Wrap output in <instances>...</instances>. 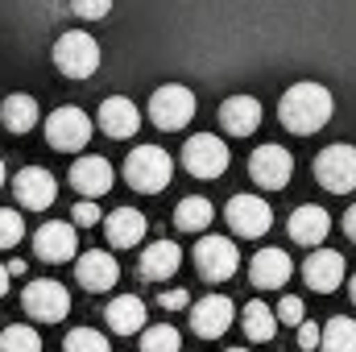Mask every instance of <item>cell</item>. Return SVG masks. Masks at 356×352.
<instances>
[{"instance_id": "1", "label": "cell", "mask_w": 356, "mask_h": 352, "mask_svg": "<svg viewBox=\"0 0 356 352\" xmlns=\"http://www.w3.org/2000/svg\"><path fill=\"white\" fill-rule=\"evenodd\" d=\"M332 108H336V99H332V91L323 88V83H294L282 95L277 116H282V125L290 133L311 137V133H319L332 120Z\"/></svg>"}, {"instance_id": "2", "label": "cell", "mask_w": 356, "mask_h": 352, "mask_svg": "<svg viewBox=\"0 0 356 352\" xmlns=\"http://www.w3.org/2000/svg\"><path fill=\"white\" fill-rule=\"evenodd\" d=\"M124 178H129L133 191H141V195H158V191L170 186V178H175V162H170V154L158 150V145H137V150L129 154V162H124Z\"/></svg>"}, {"instance_id": "3", "label": "cell", "mask_w": 356, "mask_h": 352, "mask_svg": "<svg viewBox=\"0 0 356 352\" xmlns=\"http://www.w3.org/2000/svg\"><path fill=\"white\" fill-rule=\"evenodd\" d=\"M54 67L67 79H91L99 71V46H95V38L91 33H79V29L63 33L54 42Z\"/></svg>"}, {"instance_id": "4", "label": "cell", "mask_w": 356, "mask_h": 352, "mask_svg": "<svg viewBox=\"0 0 356 352\" xmlns=\"http://www.w3.org/2000/svg\"><path fill=\"white\" fill-rule=\"evenodd\" d=\"M195 116V91L191 88H178V83H166L149 95V120L162 129V133H178L186 129Z\"/></svg>"}, {"instance_id": "5", "label": "cell", "mask_w": 356, "mask_h": 352, "mask_svg": "<svg viewBox=\"0 0 356 352\" xmlns=\"http://www.w3.org/2000/svg\"><path fill=\"white\" fill-rule=\"evenodd\" d=\"M315 178L323 191L332 195H348L356 191V145H327L319 158H315Z\"/></svg>"}, {"instance_id": "6", "label": "cell", "mask_w": 356, "mask_h": 352, "mask_svg": "<svg viewBox=\"0 0 356 352\" xmlns=\"http://www.w3.org/2000/svg\"><path fill=\"white\" fill-rule=\"evenodd\" d=\"M228 145L220 141V137H211V133H195L186 145H182V166H186V175L195 178H220L228 170Z\"/></svg>"}, {"instance_id": "7", "label": "cell", "mask_w": 356, "mask_h": 352, "mask_svg": "<svg viewBox=\"0 0 356 352\" xmlns=\"http://www.w3.org/2000/svg\"><path fill=\"white\" fill-rule=\"evenodd\" d=\"M21 307H25L38 323H58V319H67V311H71V294H67L63 282L42 278V282H29V286H25Z\"/></svg>"}, {"instance_id": "8", "label": "cell", "mask_w": 356, "mask_h": 352, "mask_svg": "<svg viewBox=\"0 0 356 352\" xmlns=\"http://www.w3.org/2000/svg\"><path fill=\"white\" fill-rule=\"evenodd\" d=\"M46 141L54 145V150H63V154H75V150H83L91 141V120L88 112H79V108H58V112H50V120H46Z\"/></svg>"}, {"instance_id": "9", "label": "cell", "mask_w": 356, "mask_h": 352, "mask_svg": "<svg viewBox=\"0 0 356 352\" xmlns=\"http://www.w3.org/2000/svg\"><path fill=\"white\" fill-rule=\"evenodd\" d=\"M236 265H241V253H236V245H232L228 237H203V241L195 245V269H199L207 282L232 278Z\"/></svg>"}, {"instance_id": "10", "label": "cell", "mask_w": 356, "mask_h": 352, "mask_svg": "<svg viewBox=\"0 0 356 352\" xmlns=\"http://www.w3.org/2000/svg\"><path fill=\"white\" fill-rule=\"evenodd\" d=\"M224 216H228V224H232L236 237H266L269 224H273L269 203L257 199V195H232L228 207H224Z\"/></svg>"}, {"instance_id": "11", "label": "cell", "mask_w": 356, "mask_h": 352, "mask_svg": "<svg viewBox=\"0 0 356 352\" xmlns=\"http://www.w3.org/2000/svg\"><path fill=\"white\" fill-rule=\"evenodd\" d=\"M232 319H236V307H232L228 294H207V298H199L195 311H191V328H195V336H203V340H220V336L232 328Z\"/></svg>"}, {"instance_id": "12", "label": "cell", "mask_w": 356, "mask_h": 352, "mask_svg": "<svg viewBox=\"0 0 356 352\" xmlns=\"http://www.w3.org/2000/svg\"><path fill=\"white\" fill-rule=\"evenodd\" d=\"M249 175H253L257 186H266V191H282L290 182V175H294V158L282 145H261L249 158Z\"/></svg>"}, {"instance_id": "13", "label": "cell", "mask_w": 356, "mask_h": 352, "mask_svg": "<svg viewBox=\"0 0 356 352\" xmlns=\"http://www.w3.org/2000/svg\"><path fill=\"white\" fill-rule=\"evenodd\" d=\"M13 195H17L21 207H29V211H46V207L58 199V182H54L50 170H42V166H25L21 175L13 178Z\"/></svg>"}, {"instance_id": "14", "label": "cell", "mask_w": 356, "mask_h": 352, "mask_svg": "<svg viewBox=\"0 0 356 352\" xmlns=\"http://www.w3.org/2000/svg\"><path fill=\"white\" fill-rule=\"evenodd\" d=\"M75 249H79L75 228H71V224H63V220H46V224L33 232V253H38L42 262H50V265L71 262V257H75Z\"/></svg>"}, {"instance_id": "15", "label": "cell", "mask_w": 356, "mask_h": 352, "mask_svg": "<svg viewBox=\"0 0 356 352\" xmlns=\"http://www.w3.org/2000/svg\"><path fill=\"white\" fill-rule=\"evenodd\" d=\"M302 278H307L311 290L332 294V290H340V282H344V257H340L336 249H311V257L302 262Z\"/></svg>"}, {"instance_id": "16", "label": "cell", "mask_w": 356, "mask_h": 352, "mask_svg": "<svg viewBox=\"0 0 356 352\" xmlns=\"http://www.w3.org/2000/svg\"><path fill=\"white\" fill-rule=\"evenodd\" d=\"M290 241L294 245H323L327 241V232H332V216L319 207V203H302V207H294L290 211Z\"/></svg>"}, {"instance_id": "17", "label": "cell", "mask_w": 356, "mask_h": 352, "mask_svg": "<svg viewBox=\"0 0 356 352\" xmlns=\"http://www.w3.org/2000/svg\"><path fill=\"white\" fill-rule=\"evenodd\" d=\"M75 278H79V286H83V290L99 294V290H112V286L120 282V265H116L112 253L91 249V253H83V257L75 262Z\"/></svg>"}, {"instance_id": "18", "label": "cell", "mask_w": 356, "mask_h": 352, "mask_svg": "<svg viewBox=\"0 0 356 352\" xmlns=\"http://www.w3.org/2000/svg\"><path fill=\"white\" fill-rule=\"evenodd\" d=\"M99 129L108 133V137H133L137 129H141V112H137V104L133 99H124V95H108L104 104H99Z\"/></svg>"}, {"instance_id": "19", "label": "cell", "mask_w": 356, "mask_h": 352, "mask_svg": "<svg viewBox=\"0 0 356 352\" xmlns=\"http://www.w3.org/2000/svg\"><path fill=\"white\" fill-rule=\"evenodd\" d=\"M290 273H294V262H290V253H282V249H261V253H253V262H249V278H253V286H261V290L286 286Z\"/></svg>"}, {"instance_id": "20", "label": "cell", "mask_w": 356, "mask_h": 352, "mask_svg": "<svg viewBox=\"0 0 356 352\" xmlns=\"http://www.w3.org/2000/svg\"><path fill=\"white\" fill-rule=\"evenodd\" d=\"M220 125H224V133H232V137H249V133H257V125H261V104H257L253 95H232V99L220 104Z\"/></svg>"}, {"instance_id": "21", "label": "cell", "mask_w": 356, "mask_h": 352, "mask_svg": "<svg viewBox=\"0 0 356 352\" xmlns=\"http://www.w3.org/2000/svg\"><path fill=\"white\" fill-rule=\"evenodd\" d=\"M71 186H75L83 199H95V195L112 191V166H108L104 158H95V154H83V158H75V166H71Z\"/></svg>"}, {"instance_id": "22", "label": "cell", "mask_w": 356, "mask_h": 352, "mask_svg": "<svg viewBox=\"0 0 356 352\" xmlns=\"http://www.w3.org/2000/svg\"><path fill=\"white\" fill-rule=\"evenodd\" d=\"M104 237L112 249H133L141 237H145V216L137 207H116L108 220H104Z\"/></svg>"}, {"instance_id": "23", "label": "cell", "mask_w": 356, "mask_h": 352, "mask_svg": "<svg viewBox=\"0 0 356 352\" xmlns=\"http://www.w3.org/2000/svg\"><path fill=\"white\" fill-rule=\"evenodd\" d=\"M104 319H108V328L116 336H137L145 328V303L137 294H120V298H112L104 307Z\"/></svg>"}, {"instance_id": "24", "label": "cell", "mask_w": 356, "mask_h": 352, "mask_svg": "<svg viewBox=\"0 0 356 352\" xmlns=\"http://www.w3.org/2000/svg\"><path fill=\"white\" fill-rule=\"evenodd\" d=\"M178 265H182V249H178L175 241H158V245H149L145 253H141V278H149V282H162V278H175Z\"/></svg>"}, {"instance_id": "25", "label": "cell", "mask_w": 356, "mask_h": 352, "mask_svg": "<svg viewBox=\"0 0 356 352\" xmlns=\"http://www.w3.org/2000/svg\"><path fill=\"white\" fill-rule=\"evenodd\" d=\"M0 120H4L8 133H29V129L38 125V99L25 95V91L8 95V99L0 104Z\"/></svg>"}, {"instance_id": "26", "label": "cell", "mask_w": 356, "mask_h": 352, "mask_svg": "<svg viewBox=\"0 0 356 352\" xmlns=\"http://www.w3.org/2000/svg\"><path fill=\"white\" fill-rule=\"evenodd\" d=\"M211 216H216V207H211L203 195H186V199L175 207L178 232H203V228L211 224Z\"/></svg>"}, {"instance_id": "27", "label": "cell", "mask_w": 356, "mask_h": 352, "mask_svg": "<svg viewBox=\"0 0 356 352\" xmlns=\"http://www.w3.org/2000/svg\"><path fill=\"white\" fill-rule=\"evenodd\" d=\"M319 352H356V319H327V328H319Z\"/></svg>"}, {"instance_id": "28", "label": "cell", "mask_w": 356, "mask_h": 352, "mask_svg": "<svg viewBox=\"0 0 356 352\" xmlns=\"http://www.w3.org/2000/svg\"><path fill=\"white\" fill-rule=\"evenodd\" d=\"M277 332V319H273V307H266L261 298H253V303H245V336L249 340H257V344H266L269 336Z\"/></svg>"}, {"instance_id": "29", "label": "cell", "mask_w": 356, "mask_h": 352, "mask_svg": "<svg viewBox=\"0 0 356 352\" xmlns=\"http://www.w3.org/2000/svg\"><path fill=\"white\" fill-rule=\"evenodd\" d=\"M0 352H42V336L25 323H13L0 332Z\"/></svg>"}, {"instance_id": "30", "label": "cell", "mask_w": 356, "mask_h": 352, "mask_svg": "<svg viewBox=\"0 0 356 352\" xmlns=\"http://www.w3.org/2000/svg\"><path fill=\"white\" fill-rule=\"evenodd\" d=\"M182 336L170 323H158V328H141V352H178Z\"/></svg>"}, {"instance_id": "31", "label": "cell", "mask_w": 356, "mask_h": 352, "mask_svg": "<svg viewBox=\"0 0 356 352\" xmlns=\"http://www.w3.org/2000/svg\"><path fill=\"white\" fill-rule=\"evenodd\" d=\"M63 352H108V340L95 328H75V332H67Z\"/></svg>"}, {"instance_id": "32", "label": "cell", "mask_w": 356, "mask_h": 352, "mask_svg": "<svg viewBox=\"0 0 356 352\" xmlns=\"http://www.w3.org/2000/svg\"><path fill=\"white\" fill-rule=\"evenodd\" d=\"M21 237H25V220H21V211H13V207H0V249H13V245H21Z\"/></svg>"}, {"instance_id": "33", "label": "cell", "mask_w": 356, "mask_h": 352, "mask_svg": "<svg viewBox=\"0 0 356 352\" xmlns=\"http://www.w3.org/2000/svg\"><path fill=\"white\" fill-rule=\"evenodd\" d=\"M273 319L277 323H290V328H298L307 315H302V298H294V294H286L282 303H277V311H273Z\"/></svg>"}, {"instance_id": "34", "label": "cell", "mask_w": 356, "mask_h": 352, "mask_svg": "<svg viewBox=\"0 0 356 352\" xmlns=\"http://www.w3.org/2000/svg\"><path fill=\"white\" fill-rule=\"evenodd\" d=\"M71 8H75L83 21H99V17H108L112 0H71Z\"/></svg>"}, {"instance_id": "35", "label": "cell", "mask_w": 356, "mask_h": 352, "mask_svg": "<svg viewBox=\"0 0 356 352\" xmlns=\"http://www.w3.org/2000/svg\"><path fill=\"white\" fill-rule=\"evenodd\" d=\"M75 224H79V228H95V224H99V207H95L91 199L75 203Z\"/></svg>"}, {"instance_id": "36", "label": "cell", "mask_w": 356, "mask_h": 352, "mask_svg": "<svg viewBox=\"0 0 356 352\" xmlns=\"http://www.w3.org/2000/svg\"><path fill=\"white\" fill-rule=\"evenodd\" d=\"M186 303H191V294H186L182 286H178V290H166V294L158 298V307H166V311H182Z\"/></svg>"}, {"instance_id": "37", "label": "cell", "mask_w": 356, "mask_h": 352, "mask_svg": "<svg viewBox=\"0 0 356 352\" xmlns=\"http://www.w3.org/2000/svg\"><path fill=\"white\" fill-rule=\"evenodd\" d=\"M298 349H319V323H298Z\"/></svg>"}, {"instance_id": "38", "label": "cell", "mask_w": 356, "mask_h": 352, "mask_svg": "<svg viewBox=\"0 0 356 352\" xmlns=\"http://www.w3.org/2000/svg\"><path fill=\"white\" fill-rule=\"evenodd\" d=\"M344 237L356 241V207H348V216H344Z\"/></svg>"}, {"instance_id": "39", "label": "cell", "mask_w": 356, "mask_h": 352, "mask_svg": "<svg viewBox=\"0 0 356 352\" xmlns=\"http://www.w3.org/2000/svg\"><path fill=\"white\" fill-rule=\"evenodd\" d=\"M8 294V269H4V262H0V298Z\"/></svg>"}, {"instance_id": "40", "label": "cell", "mask_w": 356, "mask_h": 352, "mask_svg": "<svg viewBox=\"0 0 356 352\" xmlns=\"http://www.w3.org/2000/svg\"><path fill=\"white\" fill-rule=\"evenodd\" d=\"M4 269H8V278H13V273H25V262H21V257H13V265H4Z\"/></svg>"}, {"instance_id": "41", "label": "cell", "mask_w": 356, "mask_h": 352, "mask_svg": "<svg viewBox=\"0 0 356 352\" xmlns=\"http://www.w3.org/2000/svg\"><path fill=\"white\" fill-rule=\"evenodd\" d=\"M4 178H8V175H4V162H0V186H4Z\"/></svg>"}, {"instance_id": "42", "label": "cell", "mask_w": 356, "mask_h": 352, "mask_svg": "<svg viewBox=\"0 0 356 352\" xmlns=\"http://www.w3.org/2000/svg\"><path fill=\"white\" fill-rule=\"evenodd\" d=\"M348 290H353V303H356V278H353V286H348Z\"/></svg>"}, {"instance_id": "43", "label": "cell", "mask_w": 356, "mask_h": 352, "mask_svg": "<svg viewBox=\"0 0 356 352\" xmlns=\"http://www.w3.org/2000/svg\"><path fill=\"white\" fill-rule=\"evenodd\" d=\"M228 352H249V349H228Z\"/></svg>"}]
</instances>
